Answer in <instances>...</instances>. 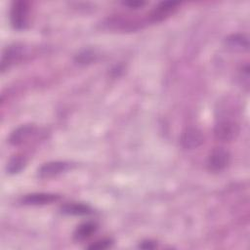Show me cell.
Instances as JSON below:
<instances>
[{
    "label": "cell",
    "mask_w": 250,
    "mask_h": 250,
    "mask_svg": "<svg viewBox=\"0 0 250 250\" xmlns=\"http://www.w3.org/2000/svg\"><path fill=\"white\" fill-rule=\"evenodd\" d=\"M239 125L232 119H220L214 127L215 138L221 142L229 143L235 140L239 134Z\"/></svg>",
    "instance_id": "1"
},
{
    "label": "cell",
    "mask_w": 250,
    "mask_h": 250,
    "mask_svg": "<svg viewBox=\"0 0 250 250\" xmlns=\"http://www.w3.org/2000/svg\"><path fill=\"white\" fill-rule=\"evenodd\" d=\"M10 17L14 28L18 30L24 29L28 24L29 3L24 0L14 1L11 7Z\"/></svg>",
    "instance_id": "2"
},
{
    "label": "cell",
    "mask_w": 250,
    "mask_h": 250,
    "mask_svg": "<svg viewBox=\"0 0 250 250\" xmlns=\"http://www.w3.org/2000/svg\"><path fill=\"white\" fill-rule=\"evenodd\" d=\"M229 159L230 154L227 149L224 147H216L210 152L208 156L207 166L210 171L220 172L229 165Z\"/></svg>",
    "instance_id": "3"
},
{
    "label": "cell",
    "mask_w": 250,
    "mask_h": 250,
    "mask_svg": "<svg viewBox=\"0 0 250 250\" xmlns=\"http://www.w3.org/2000/svg\"><path fill=\"white\" fill-rule=\"evenodd\" d=\"M70 167H71V164L66 161L47 162L38 169V176L42 179L52 178L63 172H66L68 169H70Z\"/></svg>",
    "instance_id": "4"
},
{
    "label": "cell",
    "mask_w": 250,
    "mask_h": 250,
    "mask_svg": "<svg viewBox=\"0 0 250 250\" xmlns=\"http://www.w3.org/2000/svg\"><path fill=\"white\" fill-rule=\"evenodd\" d=\"M203 140H204L203 135L198 129L189 127L183 132L180 142L184 148L194 149L202 145Z\"/></svg>",
    "instance_id": "5"
},
{
    "label": "cell",
    "mask_w": 250,
    "mask_h": 250,
    "mask_svg": "<svg viewBox=\"0 0 250 250\" xmlns=\"http://www.w3.org/2000/svg\"><path fill=\"white\" fill-rule=\"evenodd\" d=\"M180 5V2L176 1H164L160 2L150 13L149 17L151 21H160L172 15Z\"/></svg>",
    "instance_id": "6"
},
{
    "label": "cell",
    "mask_w": 250,
    "mask_h": 250,
    "mask_svg": "<svg viewBox=\"0 0 250 250\" xmlns=\"http://www.w3.org/2000/svg\"><path fill=\"white\" fill-rule=\"evenodd\" d=\"M23 55V46L15 44L9 46L3 53L1 61V70L5 71L11 64L19 61L20 58Z\"/></svg>",
    "instance_id": "7"
},
{
    "label": "cell",
    "mask_w": 250,
    "mask_h": 250,
    "mask_svg": "<svg viewBox=\"0 0 250 250\" xmlns=\"http://www.w3.org/2000/svg\"><path fill=\"white\" fill-rule=\"evenodd\" d=\"M60 198L59 195L53 193H30L21 198V203L25 205H45L51 204Z\"/></svg>",
    "instance_id": "8"
},
{
    "label": "cell",
    "mask_w": 250,
    "mask_h": 250,
    "mask_svg": "<svg viewBox=\"0 0 250 250\" xmlns=\"http://www.w3.org/2000/svg\"><path fill=\"white\" fill-rule=\"evenodd\" d=\"M34 132V127L32 125H22L17 128L10 136V143L14 146H18L25 142L31 134Z\"/></svg>",
    "instance_id": "9"
},
{
    "label": "cell",
    "mask_w": 250,
    "mask_h": 250,
    "mask_svg": "<svg viewBox=\"0 0 250 250\" xmlns=\"http://www.w3.org/2000/svg\"><path fill=\"white\" fill-rule=\"evenodd\" d=\"M226 44L229 48L234 51H247L249 47V41L244 34H233L227 38Z\"/></svg>",
    "instance_id": "10"
},
{
    "label": "cell",
    "mask_w": 250,
    "mask_h": 250,
    "mask_svg": "<svg viewBox=\"0 0 250 250\" xmlns=\"http://www.w3.org/2000/svg\"><path fill=\"white\" fill-rule=\"evenodd\" d=\"M97 225L93 222H86L82 225H80L75 232H74V238L77 240H84L89 238L94 232L97 230Z\"/></svg>",
    "instance_id": "11"
},
{
    "label": "cell",
    "mask_w": 250,
    "mask_h": 250,
    "mask_svg": "<svg viewBox=\"0 0 250 250\" xmlns=\"http://www.w3.org/2000/svg\"><path fill=\"white\" fill-rule=\"evenodd\" d=\"M62 211L68 215H88L92 212V209L82 203H67L62 207Z\"/></svg>",
    "instance_id": "12"
},
{
    "label": "cell",
    "mask_w": 250,
    "mask_h": 250,
    "mask_svg": "<svg viewBox=\"0 0 250 250\" xmlns=\"http://www.w3.org/2000/svg\"><path fill=\"white\" fill-rule=\"evenodd\" d=\"M25 158L21 155H15L12 157L7 165V171L10 174H16L21 172L25 165Z\"/></svg>",
    "instance_id": "13"
},
{
    "label": "cell",
    "mask_w": 250,
    "mask_h": 250,
    "mask_svg": "<svg viewBox=\"0 0 250 250\" xmlns=\"http://www.w3.org/2000/svg\"><path fill=\"white\" fill-rule=\"evenodd\" d=\"M111 240L110 239H100L94 243H92L91 245L88 246V249H106L111 245Z\"/></svg>",
    "instance_id": "14"
},
{
    "label": "cell",
    "mask_w": 250,
    "mask_h": 250,
    "mask_svg": "<svg viewBox=\"0 0 250 250\" xmlns=\"http://www.w3.org/2000/svg\"><path fill=\"white\" fill-rule=\"evenodd\" d=\"M240 79L242 81V85L248 89V87H249V65H248V63H246L244 66H242V68L240 70Z\"/></svg>",
    "instance_id": "15"
},
{
    "label": "cell",
    "mask_w": 250,
    "mask_h": 250,
    "mask_svg": "<svg viewBox=\"0 0 250 250\" xmlns=\"http://www.w3.org/2000/svg\"><path fill=\"white\" fill-rule=\"evenodd\" d=\"M123 4L125 6H128L129 8H133V9H138L143 7L146 2H142V1H130V2H123Z\"/></svg>",
    "instance_id": "16"
},
{
    "label": "cell",
    "mask_w": 250,
    "mask_h": 250,
    "mask_svg": "<svg viewBox=\"0 0 250 250\" xmlns=\"http://www.w3.org/2000/svg\"><path fill=\"white\" fill-rule=\"evenodd\" d=\"M140 247L144 249H153L156 247V244L151 240H146L140 244Z\"/></svg>",
    "instance_id": "17"
}]
</instances>
